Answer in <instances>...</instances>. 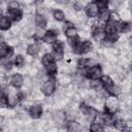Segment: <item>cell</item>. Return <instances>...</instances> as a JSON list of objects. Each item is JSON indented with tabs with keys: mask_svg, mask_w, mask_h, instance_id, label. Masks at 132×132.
Returning <instances> with one entry per match:
<instances>
[{
	"mask_svg": "<svg viewBox=\"0 0 132 132\" xmlns=\"http://www.w3.org/2000/svg\"><path fill=\"white\" fill-rule=\"evenodd\" d=\"M56 89H57V78L56 76H53V77H48L47 79H45L42 85H41V93L45 96V97H50V96H53L56 92Z\"/></svg>",
	"mask_w": 132,
	"mask_h": 132,
	"instance_id": "1",
	"label": "cell"
},
{
	"mask_svg": "<svg viewBox=\"0 0 132 132\" xmlns=\"http://www.w3.org/2000/svg\"><path fill=\"white\" fill-rule=\"evenodd\" d=\"M79 110L81 111V113L87 118V119H89L90 121H95L96 119H97V117H98V114H99V112H98V110L95 108V107H93V106H91V105H88L87 103H85V102H81L80 104H79Z\"/></svg>",
	"mask_w": 132,
	"mask_h": 132,
	"instance_id": "2",
	"label": "cell"
},
{
	"mask_svg": "<svg viewBox=\"0 0 132 132\" xmlns=\"http://www.w3.org/2000/svg\"><path fill=\"white\" fill-rule=\"evenodd\" d=\"M120 108V101L118 97L116 96H107L105 98L104 102V110L111 112V113H117Z\"/></svg>",
	"mask_w": 132,
	"mask_h": 132,
	"instance_id": "3",
	"label": "cell"
},
{
	"mask_svg": "<svg viewBox=\"0 0 132 132\" xmlns=\"http://www.w3.org/2000/svg\"><path fill=\"white\" fill-rule=\"evenodd\" d=\"M52 47H53V55L55 57L56 60H61L64 56V51H65V43L61 40H56L53 44H52Z\"/></svg>",
	"mask_w": 132,
	"mask_h": 132,
	"instance_id": "4",
	"label": "cell"
},
{
	"mask_svg": "<svg viewBox=\"0 0 132 132\" xmlns=\"http://www.w3.org/2000/svg\"><path fill=\"white\" fill-rule=\"evenodd\" d=\"M99 11H100V9L95 1H91V2L87 3V5L85 6V13L89 19L98 18Z\"/></svg>",
	"mask_w": 132,
	"mask_h": 132,
	"instance_id": "5",
	"label": "cell"
},
{
	"mask_svg": "<svg viewBox=\"0 0 132 132\" xmlns=\"http://www.w3.org/2000/svg\"><path fill=\"white\" fill-rule=\"evenodd\" d=\"M28 113L32 119L37 120V119L41 118V116L43 113V108H42V106L40 104H33V105L29 106Z\"/></svg>",
	"mask_w": 132,
	"mask_h": 132,
	"instance_id": "6",
	"label": "cell"
},
{
	"mask_svg": "<svg viewBox=\"0 0 132 132\" xmlns=\"http://www.w3.org/2000/svg\"><path fill=\"white\" fill-rule=\"evenodd\" d=\"M118 24H119V23H114V22H112V21H107V22L104 24V26H103V30H104L105 36H109V35L119 33Z\"/></svg>",
	"mask_w": 132,
	"mask_h": 132,
	"instance_id": "7",
	"label": "cell"
},
{
	"mask_svg": "<svg viewBox=\"0 0 132 132\" xmlns=\"http://www.w3.org/2000/svg\"><path fill=\"white\" fill-rule=\"evenodd\" d=\"M13 55V47L6 42L1 43L0 45V57L1 59H9Z\"/></svg>",
	"mask_w": 132,
	"mask_h": 132,
	"instance_id": "8",
	"label": "cell"
},
{
	"mask_svg": "<svg viewBox=\"0 0 132 132\" xmlns=\"http://www.w3.org/2000/svg\"><path fill=\"white\" fill-rule=\"evenodd\" d=\"M9 81L14 89H21L24 85V77L21 73H13L10 76Z\"/></svg>",
	"mask_w": 132,
	"mask_h": 132,
	"instance_id": "9",
	"label": "cell"
},
{
	"mask_svg": "<svg viewBox=\"0 0 132 132\" xmlns=\"http://www.w3.org/2000/svg\"><path fill=\"white\" fill-rule=\"evenodd\" d=\"M58 33H59V30H57V29H50V30H47L45 36L42 39V41L45 42V43H48V44H53L57 40Z\"/></svg>",
	"mask_w": 132,
	"mask_h": 132,
	"instance_id": "10",
	"label": "cell"
},
{
	"mask_svg": "<svg viewBox=\"0 0 132 132\" xmlns=\"http://www.w3.org/2000/svg\"><path fill=\"white\" fill-rule=\"evenodd\" d=\"M52 119L57 125L65 124V122H66V112H64L63 110H56V111L53 112Z\"/></svg>",
	"mask_w": 132,
	"mask_h": 132,
	"instance_id": "11",
	"label": "cell"
},
{
	"mask_svg": "<svg viewBox=\"0 0 132 132\" xmlns=\"http://www.w3.org/2000/svg\"><path fill=\"white\" fill-rule=\"evenodd\" d=\"M12 21L8 15L2 14L0 19V29L1 31H8L12 26Z\"/></svg>",
	"mask_w": 132,
	"mask_h": 132,
	"instance_id": "12",
	"label": "cell"
},
{
	"mask_svg": "<svg viewBox=\"0 0 132 132\" xmlns=\"http://www.w3.org/2000/svg\"><path fill=\"white\" fill-rule=\"evenodd\" d=\"M44 71H45V74L48 77L56 76L57 73H58V64H57V62L55 61V62H52L48 65L44 66Z\"/></svg>",
	"mask_w": 132,
	"mask_h": 132,
	"instance_id": "13",
	"label": "cell"
},
{
	"mask_svg": "<svg viewBox=\"0 0 132 132\" xmlns=\"http://www.w3.org/2000/svg\"><path fill=\"white\" fill-rule=\"evenodd\" d=\"M23 10L22 8L20 9H14V10H7V15L11 19L13 23H18L23 19Z\"/></svg>",
	"mask_w": 132,
	"mask_h": 132,
	"instance_id": "14",
	"label": "cell"
},
{
	"mask_svg": "<svg viewBox=\"0 0 132 132\" xmlns=\"http://www.w3.org/2000/svg\"><path fill=\"white\" fill-rule=\"evenodd\" d=\"M26 52L29 56L31 57H35L38 55V53L40 52V45L37 43V42H33V43H30L27 48H26Z\"/></svg>",
	"mask_w": 132,
	"mask_h": 132,
	"instance_id": "15",
	"label": "cell"
},
{
	"mask_svg": "<svg viewBox=\"0 0 132 132\" xmlns=\"http://www.w3.org/2000/svg\"><path fill=\"white\" fill-rule=\"evenodd\" d=\"M66 130L68 132H77L81 130V126L77 121L71 120V121H67L66 122Z\"/></svg>",
	"mask_w": 132,
	"mask_h": 132,
	"instance_id": "16",
	"label": "cell"
},
{
	"mask_svg": "<svg viewBox=\"0 0 132 132\" xmlns=\"http://www.w3.org/2000/svg\"><path fill=\"white\" fill-rule=\"evenodd\" d=\"M118 28H119V33H128L132 30V22H128V21H122L118 24Z\"/></svg>",
	"mask_w": 132,
	"mask_h": 132,
	"instance_id": "17",
	"label": "cell"
},
{
	"mask_svg": "<svg viewBox=\"0 0 132 132\" xmlns=\"http://www.w3.org/2000/svg\"><path fill=\"white\" fill-rule=\"evenodd\" d=\"M34 24L36 27H45L47 24V19L45 14H40V13H35L34 15Z\"/></svg>",
	"mask_w": 132,
	"mask_h": 132,
	"instance_id": "18",
	"label": "cell"
},
{
	"mask_svg": "<svg viewBox=\"0 0 132 132\" xmlns=\"http://www.w3.org/2000/svg\"><path fill=\"white\" fill-rule=\"evenodd\" d=\"M76 66H77V69H78V70L86 69V68H88L89 66H91V59H90V58L81 57V58H79V59L77 60Z\"/></svg>",
	"mask_w": 132,
	"mask_h": 132,
	"instance_id": "19",
	"label": "cell"
},
{
	"mask_svg": "<svg viewBox=\"0 0 132 132\" xmlns=\"http://www.w3.org/2000/svg\"><path fill=\"white\" fill-rule=\"evenodd\" d=\"M109 16H110V10L108 8H103L100 9L99 14H98V19L101 23L105 24L107 21H109Z\"/></svg>",
	"mask_w": 132,
	"mask_h": 132,
	"instance_id": "20",
	"label": "cell"
},
{
	"mask_svg": "<svg viewBox=\"0 0 132 132\" xmlns=\"http://www.w3.org/2000/svg\"><path fill=\"white\" fill-rule=\"evenodd\" d=\"M46 31L47 30H45L43 27H36V29L33 32V38L35 40H42L46 34Z\"/></svg>",
	"mask_w": 132,
	"mask_h": 132,
	"instance_id": "21",
	"label": "cell"
},
{
	"mask_svg": "<svg viewBox=\"0 0 132 132\" xmlns=\"http://www.w3.org/2000/svg\"><path fill=\"white\" fill-rule=\"evenodd\" d=\"M93 50V43L90 40H82L80 46V55H86Z\"/></svg>",
	"mask_w": 132,
	"mask_h": 132,
	"instance_id": "22",
	"label": "cell"
},
{
	"mask_svg": "<svg viewBox=\"0 0 132 132\" xmlns=\"http://www.w3.org/2000/svg\"><path fill=\"white\" fill-rule=\"evenodd\" d=\"M100 80H101V82H102V85H103L104 90H108L109 88H111V87L114 85V82H113V80L111 79V77H110L109 75H106V74H103V75L101 76Z\"/></svg>",
	"mask_w": 132,
	"mask_h": 132,
	"instance_id": "23",
	"label": "cell"
},
{
	"mask_svg": "<svg viewBox=\"0 0 132 132\" xmlns=\"http://www.w3.org/2000/svg\"><path fill=\"white\" fill-rule=\"evenodd\" d=\"M52 15H53V18H54L57 22H64L65 19H66V15H65L64 11L61 10V9H58V8L53 9V11H52Z\"/></svg>",
	"mask_w": 132,
	"mask_h": 132,
	"instance_id": "24",
	"label": "cell"
},
{
	"mask_svg": "<svg viewBox=\"0 0 132 132\" xmlns=\"http://www.w3.org/2000/svg\"><path fill=\"white\" fill-rule=\"evenodd\" d=\"M89 130L92 131V132H99V131L105 130V127H104V125L101 122H95V121H93L90 124V126H89Z\"/></svg>",
	"mask_w": 132,
	"mask_h": 132,
	"instance_id": "25",
	"label": "cell"
},
{
	"mask_svg": "<svg viewBox=\"0 0 132 132\" xmlns=\"http://www.w3.org/2000/svg\"><path fill=\"white\" fill-rule=\"evenodd\" d=\"M112 126L114 127V129H117V130H119V131L127 130V127H126V120L121 119V118H119V119L117 118Z\"/></svg>",
	"mask_w": 132,
	"mask_h": 132,
	"instance_id": "26",
	"label": "cell"
},
{
	"mask_svg": "<svg viewBox=\"0 0 132 132\" xmlns=\"http://www.w3.org/2000/svg\"><path fill=\"white\" fill-rule=\"evenodd\" d=\"M64 33H65V36L67 37V39H73V38L77 37V30H76V28L74 26L65 29Z\"/></svg>",
	"mask_w": 132,
	"mask_h": 132,
	"instance_id": "27",
	"label": "cell"
},
{
	"mask_svg": "<svg viewBox=\"0 0 132 132\" xmlns=\"http://www.w3.org/2000/svg\"><path fill=\"white\" fill-rule=\"evenodd\" d=\"M55 61H56V59H55V57H54V55H53L52 53H45V54L41 57V64H42L43 66H46V65H48L50 63L55 62Z\"/></svg>",
	"mask_w": 132,
	"mask_h": 132,
	"instance_id": "28",
	"label": "cell"
},
{
	"mask_svg": "<svg viewBox=\"0 0 132 132\" xmlns=\"http://www.w3.org/2000/svg\"><path fill=\"white\" fill-rule=\"evenodd\" d=\"M105 91L107 92L108 96H116V97H119L120 94H121V89H120V87L117 86L116 84H114L111 88H109L108 90H105Z\"/></svg>",
	"mask_w": 132,
	"mask_h": 132,
	"instance_id": "29",
	"label": "cell"
},
{
	"mask_svg": "<svg viewBox=\"0 0 132 132\" xmlns=\"http://www.w3.org/2000/svg\"><path fill=\"white\" fill-rule=\"evenodd\" d=\"M25 62H26L25 58L22 55H15L14 58H13V64H14L15 67H19V68L23 67L25 65Z\"/></svg>",
	"mask_w": 132,
	"mask_h": 132,
	"instance_id": "30",
	"label": "cell"
},
{
	"mask_svg": "<svg viewBox=\"0 0 132 132\" xmlns=\"http://www.w3.org/2000/svg\"><path fill=\"white\" fill-rule=\"evenodd\" d=\"M21 4L18 0H10L7 3V10H14V9H20Z\"/></svg>",
	"mask_w": 132,
	"mask_h": 132,
	"instance_id": "31",
	"label": "cell"
},
{
	"mask_svg": "<svg viewBox=\"0 0 132 132\" xmlns=\"http://www.w3.org/2000/svg\"><path fill=\"white\" fill-rule=\"evenodd\" d=\"M109 21H112L114 23H120V22H122V18H121V15H120V13L118 11L113 10V11H110Z\"/></svg>",
	"mask_w": 132,
	"mask_h": 132,
	"instance_id": "32",
	"label": "cell"
},
{
	"mask_svg": "<svg viewBox=\"0 0 132 132\" xmlns=\"http://www.w3.org/2000/svg\"><path fill=\"white\" fill-rule=\"evenodd\" d=\"M2 66H3V68H4L6 71H9V70H11L12 66H14V64H13V60L11 61L10 59H3V62H2Z\"/></svg>",
	"mask_w": 132,
	"mask_h": 132,
	"instance_id": "33",
	"label": "cell"
},
{
	"mask_svg": "<svg viewBox=\"0 0 132 132\" xmlns=\"http://www.w3.org/2000/svg\"><path fill=\"white\" fill-rule=\"evenodd\" d=\"M96 2V4L98 5L99 9H103V8H108V4L110 2V0H94Z\"/></svg>",
	"mask_w": 132,
	"mask_h": 132,
	"instance_id": "34",
	"label": "cell"
},
{
	"mask_svg": "<svg viewBox=\"0 0 132 132\" xmlns=\"http://www.w3.org/2000/svg\"><path fill=\"white\" fill-rule=\"evenodd\" d=\"M73 9L75 10V11H80L81 9H84V5H82V3L79 1V0H76V1H74V3H73Z\"/></svg>",
	"mask_w": 132,
	"mask_h": 132,
	"instance_id": "35",
	"label": "cell"
},
{
	"mask_svg": "<svg viewBox=\"0 0 132 132\" xmlns=\"http://www.w3.org/2000/svg\"><path fill=\"white\" fill-rule=\"evenodd\" d=\"M72 26H74V25H73V23H71V22H69V21H64L63 29L65 30V29H67V28H69V27H72Z\"/></svg>",
	"mask_w": 132,
	"mask_h": 132,
	"instance_id": "36",
	"label": "cell"
},
{
	"mask_svg": "<svg viewBox=\"0 0 132 132\" xmlns=\"http://www.w3.org/2000/svg\"><path fill=\"white\" fill-rule=\"evenodd\" d=\"M126 127H127V130L132 129V119L126 120Z\"/></svg>",
	"mask_w": 132,
	"mask_h": 132,
	"instance_id": "37",
	"label": "cell"
},
{
	"mask_svg": "<svg viewBox=\"0 0 132 132\" xmlns=\"http://www.w3.org/2000/svg\"><path fill=\"white\" fill-rule=\"evenodd\" d=\"M124 1H125V0H112L113 4H114V5H117V6H120V5H122V4L124 3Z\"/></svg>",
	"mask_w": 132,
	"mask_h": 132,
	"instance_id": "38",
	"label": "cell"
},
{
	"mask_svg": "<svg viewBox=\"0 0 132 132\" xmlns=\"http://www.w3.org/2000/svg\"><path fill=\"white\" fill-rule=\"evenodd\" d=\"M33 1H34L35 3H37V4H41V3H42L44 0H33Z\"/></svg>",
	"mask_w": 132,
	"mask_h": 132,
	"instance_id": "39",
	"label": "cell"
},
{
	"mask_svg": "<svg viewBox=\"0 0 132 132\" xmlns=\"http://www.w3.org/2000/svg\"><path fill=\"white\" fill-rule=\"evenodd\" d=\"M129 70H130V72H132V61L129 63Z\"/></svg>",
	"mask_w": 132,
	"mask_h": 132,
	"instance_id": "40",
	"label": "cell"
},
{
	"mask_svg": "<svg viewBox=\"0 0 132 132\" xmlns=\"http://www.w3.org/2000/svg\"><path fill=\"white\" fill-rule=\"evenodd\" d=\"M129 40H130V44H131V45H132V35H131V36H130V39H129Z\"/></svg>",
	"mask_w": 132,
	"mask_h": 132,
	"instance_id": "41",
	"label": "cell"
},
{
	"mask_svg": "<svg viewBox=\"0 0 132 132\" xmlns=\"http://www.w3.org/2000/svg\"><path fill=\"white\" fill-rule=\"evenodd\" d=\"M131 110H132V109H131Z\"/></svg>",
	"mask_w": 132,
	"mask_h": 132,
	"instance_id": "42",
	"label": "cell"
}]
</instances>
